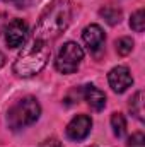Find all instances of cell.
<instances>
[{
  "label": "cell",
  "instance_id": "6da1fadb",
  "mask_svg": "<svg viewBox=\"0 0 145 147\" xmlns=\"http://www.w3.org/2000/svg\"><path fill=\"white\" fill-rule=\"evenodd\" d=\"M70 19H72V3L68 0L51 2V5H48L34 29V41H48L58 38L68 28Z\"/></svg>",
  "mask_w": 145,
  "mask_h": 147
},
{
  "label": "cell",
  "instance_id": "7a4b0ae2",
  "mask_svg": "<svg viewBox=\"0 0 145 147\" xmlns=\"http://www.w3.org/2000/svg\"><path fill=\"white\" fill-rule=\"evenodd\" d=\"M51 57V50L44 41H33L29 46L22 50L14 63V74L19 77H31L41 72Z\"/></svg>",
  "mask_w": 145,
  "mask_h": 147
},
{
  "label": "cell",
  "instance_id": "3957f363",
  "mask_svg": "<svg viewBox=\"0 0 145 147\" xmlns=\"http://www.w3.org/2000/svg\"><path fill=\"white\" fill-rule=\"evenodd\" d=\"M39 113H41V106L34 98L28 96V98H22L21 101H17L7 115V120H9V127L12 130H21V128H26L29 125H33L39 118Z\"/></svg>",
  "mask_w": 145,
  "mask_h": 147
},
{
  "label": "cell",
  "instance_id": "277c9868",
  "mask_svg": "<svg viewBox=\"0 0 145 147\" xmlns=\"http://www.w3.org/2000/svg\"><path fill=\"white\" fill-rule=\"evenodd\" d=\"M84 58V50L73 43V41H68L62 46V50L58 51V57H56V62H55V67L56 70L62 74H73L80 62Z\"/></svg>",
  "mask_w": 145,
  "mask_h": 147
},
{
  "label": "cell",
  "instance_id": "5b68a950",
  "mask_svg": "<svg viewBox=\"0 0 145 147\" xmlns=\"http://www.w3.org/2000/svg\"><path fill=\"white\" fill-rule=\"evenodd\" d=\"M28 39V24L22 19H14L5 28V41L9 48H19Z\"/></svg>",
  "mask_w": 145,
  "mask_h": 147
},
{
  "label": "cell",
  "instance_id": "8992f818",
  "mask_svg": "<svg viewBox=\"0 0 145 147\" xmlns=\"http://www.w3.org/2000/svg\"><path fill=\"white\" fill-rule=\"evenodd\" d=\"M92 127V120L87 115H77L67 125V137L70 140H82L89 135Z\"/></svg>",
  "mask_w": 145,
  "mask_h": 147
},
{
  "label": "cell",
  "instance_id": "52a82bcc",
  "mask_svg": "<svg viewBox=\"0 0 145 147\" xmlns=\"http://www.w3.org/2000/svg\"><path fill=\"white\" fill-rule=\"evenodd\" d=\"M108 82L114 92H125L133 84V77L126 67L119 65V67H114L108 74Z\"/></svg>",
  "mask_w": 145,
  "mask_h": 147
},
{
  "label": "cell",
  "instance_id": "ba28073f",
  "mask_svg": "<svg viewBox=\"0 0 145 147\" xmlns=\"http://www.w3.org/2000/svg\"><path fill=\"white\" fill-rule=\"evenodd\" d=\"M82 38H84V43L87 45V48L91 50V51H99L101 48H103V45H104V31L97 26V24H91V26H87L85 29H84V33H82Z\"/></svg>",
  "mask_w": 145,
  "mask_h": 147
},
{
  "label": "cell",
  "instance_id": "9c48e42d",
  "mask_svg": "<svg viewBox=\"0 0 145 147\" xmlns=\"http://www.w3.org/2000/svg\"><path fill=\"white\" fill-rule=\"evenodd\" d=\"M84 98L87 101V105L92 108L94 111H101L106 106V94L97 89L96 86H85L84 89Z\"/></svg>",
  "mask_w": 145,
  "mask_h": 147
},
{
  "label": "cell",
  "instance_id": "30bf717a",
  "mask_svg": "<svg viewBox=\"0 0 145 147\" xmlns=\"http://www.w3.org/2000/svg\"><path fill=\"white\" fill-rule=\"evenodd\" d=\"M130 110L140 121L144 120V92L142 91L135 92V96L130 99Z\"/></svg>",
  "mask_w": 145,
  "mask_h": 147
},
{
  "label": "cell",
  "instance_id": "8fae6325",
  "mask_svg": "<svg viewBox=\"0 0 145 147\" xmlns=\"http://www.w3.org/2000/svg\"><path fill=\"white\" fill-rule=\"evenodd\" d=\"M99 14H101V17H104V21L108 24H111V26H114V24H118L121 21V10L116 9V7H103L99 10Z\"/></svg>",
  "mask_w": 145,
  "mask_h": 147
},
{
  "label": "cell",
  "instance_id": "7c38bea8",
  "mask_svg": "<svg viewBox=\"0 0 145 147\" xmlns=\"http://www.w3.org/2000/svg\"><path fill=\"white\" fill-rule=\"evenodd\" d=\"M111 127H113V132L116 137H123L125 132H126V120L121 113H114L111 116Z\"/></svg>",
  "mask_w": 145,
  "mask_h": 147
},
{
  "label": "cell",
  "instance_id": "4fadbf2b",
  "mask_svg": "<svg viewBox=\"0 0 145 147\" xmlns=\"http://www.w3.org/2000/svg\"><path fill=\"white\" fill-rule=\"evenodd\" d=\"M132 50H133V39L132 38L125 36V38H119L116 41V51H118V55L126 57L128 53H132Z\"/></svg>",
  "mask_w": 145,
  "mask_h": 147
},
{
  "label": "cell",
  "instance_id": "5bb4252c",
  "mask_svg": "<svg viewBox=\"0 0 145 147\" xmlns=\"http://www.w3.org/2000/svg\"><path fill=\"white\" fill-rule=\"evenodd\" d=\"M130 26H132V29L137 31V33H142V31H144V28H145L144 9H138V10L132 16V19H130Z\"/></svg>",
  "mask_w": 145,
  "mask_h": 147
},
{
  "label": "cell",
  "instance_id": "9a60e30c",
  "mask_svg": "<svg viewBox=\"0 0 145 147\" xmlns=\"http://www.w3.org/2000/svg\"><path fill=\"white\" fill-rule=\"evenodd\" d=\"M126 147H145V137H144V134H142V132L133 134V135L130 137V140H128Z\"/></svg>",
  "mask_w": 145,
  "mask_h": 147
},
{
  "label": "cell",
  "instance_id": "2e32d148",
  "mask_svg": "<svg viewBox=\"0 0 145 147\" xmlns=\"http://www.w3.org/2000/svg\"><path fill=\"white\" fill-rule=\"evenodd\" d=\"M39 147H63V146H62V142L56 140V139H48V140H44Z\"/></svg>",
  "mask_w": 145,
  "mask_h": 147
},
{
  "label": "cell",
  "instance_id": "e0dca14e",
  "mask_svg": "<svg viewBox=\"0 0 145 147\" xmlns=\"http://www.w3.org/2000/svg\"><path fill=\"white\" fill-rule=\"evenodd\" d=\"M3 2L12 3V5H15V7H19V9H22V7H26V5L29 3V0H3Z\"/></svg>",
  "mask_w": 145,
  "mask_h": 147
},
{
  "label": "cell",
  "instance_id": "ac0fdd59",
  "mask_svg": "<svg viewBox=\"0 0 145 147\" xmlns=\"http://www.w3.org/2000/svg\"><path fill=\"white\" fill-rule=\"evenodd\" d=\"M3 24H5V14L2 12V14H0V31H2V28H3Z\"/></svg>",
  "mask_w": 145,
  "mask_h": 147
},
{
  "label": "cell",
  "instance_id": "d6986e66",
  "mask_svg": "<svg viewBox=\"0 0 145 147\" xmlns=\"http://www.w3.org/2000/svg\"><path fill=\"white\" fill-rule=\"evenodd\" d=\"M3 63H5V57L0 53V67H3Z\"/></svg>",
  "mask_w": 145,
  "mask_h": 147
}]
</instances>
